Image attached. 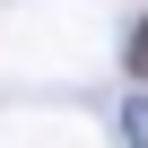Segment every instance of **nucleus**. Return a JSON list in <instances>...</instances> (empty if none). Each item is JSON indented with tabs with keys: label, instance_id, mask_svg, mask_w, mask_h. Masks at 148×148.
<instances>
[{
	"label": "nucleus",
	"instance_id": "1",
	"mask_svg": "<svg viewBox=\"0 0 148 148\" xmlns=\"http://www.w3.org/2000/svg\"><path fill=\"white\" fill-rule=\"evenodd\" d=\"M131 70H139V79H148V26L131 35Z\"/></svg>",
	"mask_w": 148,
	"mask_h": 148
}]
</instances>
